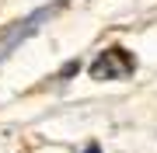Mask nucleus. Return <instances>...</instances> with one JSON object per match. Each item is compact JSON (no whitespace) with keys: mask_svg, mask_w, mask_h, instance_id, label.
Segmentation results:
<instances>
[{"mask_svg":"<svg viewBox=\"0 0 157 153\" xmlns=\"http://www.w3.org/2000/svg\"><path fill=\"white\" fill-rule=\"evenodd\" d=\"M133 70H136V56L129 49L112 46V49H105L94 63H91L87 73L94 80H126V77H133Z\"/></svg>","mask_w":157,"mask_h":153,"instance_id":"nucleus-1","label":"nucleus"},{"mask_svg":"<svg viewBox=\"0 0 157 153\" xmlns=\"http://www.w3.org/2000/svg\"><path fill=\"white\" fill-rule=\"evenodd\" d=\"M84 153H101V150H98V146H87V150H84Z\"/></svg>","mask_w":157,"mask_h":153,"instance_id":"nucleus-2","label":"nucleus"}]
</instances>
